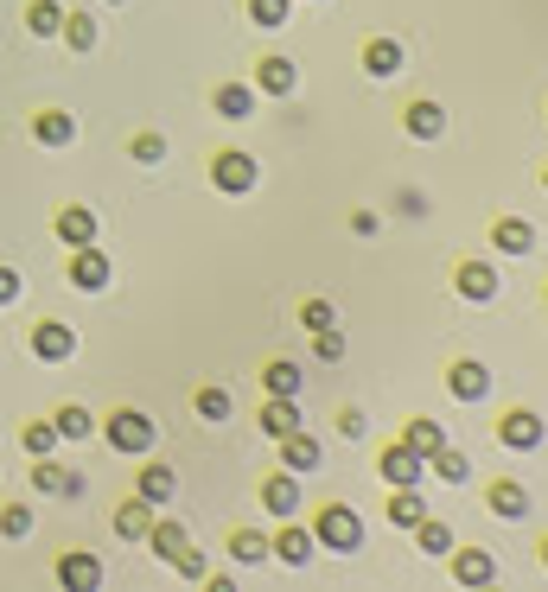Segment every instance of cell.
<instances>
[{"label": "cell", "instance_id": "cell-37", "mask_svg": "<svg viewBox=\"0 0 548 592\" xmlns=\"http://www.w3.org/2000/svg\"><path fill=\"white\" fill-rule=\"evenodd\" d=\"M198 421H230V389H217V382H204V389L192 395Z\"/></svg>", "mask_w": 548, "mask_h": 592}, {"label": "cell", "instance_id": "cell-32", "mask_svg": "<svg viewBox=\"0 0 548 592\" xmlns=\"http://www.w3.org/2000/svg\"><path fill=\"white\" fill-rule=\"evenodd\" d=\"M58 26H64L58 0H26V32H32V39H58Z\"/></svg>", "mask_w": 548, "mask_h": 592}, {"label": "cell", "instance_id": "cell-16", "mask_svg": "<svg viewBox=\"0 0 548 592\" xmlns=\"http://www.w3.org/2000/svg\"><path fill=\"white\" fill-rule=\"evenodd\" d=\"M58 586L64 592H96L102 586V561H96V554H58Z\"/></svg>", "mask_w": 548, "mask_h": 592}, {"label": "cell", "instance_id": "cell-23", "mask_svg": "<svg viewBox=\"0 0 548 592\" xmlns=\"http://www.w3.org/2000/svg\"><path fill=\"white\" fill-rule=\"evenodd\" d=\"M300 427V395H268L262 402V433L268 440H287Z\"/></svg>", "mask_w": 548, "mask_h": 592}, {"label": "cell", "instance_id": "cell-33", "mask_svg": "<svg viewBox=\"0 0 548 592\" xmlns=\"http://www.w3.org/2000/svg\"><path fill=\"white\" fill-rule=\"evenodd\" d=\"M402 440H408V446H415V452H421V459H434V452H440V446H447V433H440V421H427V414H415V421H408V427H402Z\"/></svg>", "mask_w": 548, "mask_h": 592}, {"label": "cell", "instance_id": "cell-45", "mask_svg": "<svg viewBox=\"0 0 548 592\" xmlns=\"http://www.w3.org/2000/svg\"><path fill=\"white\" fill-rule=\"evenodd\" d=\"M20 293H26V274L0 261V306H13V300H20Z\"/></svg>", "mask_w": 548, "mask_h": 592}, {"label": "cell", "instance_id": "cell-49", "mask_svg": "<svg viewBox=\"0 0 548 592\" xmlns=\"http://www.w3.org/2000/svg\"><path fill=\"white\" fill-rule=\"evenodd\" d=\"M542 191H548V166H542Z\"/></svg>", "mask_w": 548, "mask_h": 592}, {"label": "cell", "instance_id": "cell-22", "mask_svg": "<svg viewBox=\"0 0 548 592\" xmlns=\"http://www.w3.org/2000/svg\"><path fill=\"white\" fill-rule=\"evenodd\" d=\"M453 580L459 586H491L498 580V561L485 548H453Z\"/></svg>", "mask_w": 548, "mask_h": 592}, {"label": "cell", "instance_id": "cell-31", "mask_svg": "<svg viewBox=\"0 0 548 592\" xmlns=\"http://www.w3.org/2000/svg\"><path fill=\"white\" fill-rule=\"evenodd\" d=\"M230 561L262 567L268 561V529H230Z\"/></svg>", "mask_w": 548, "mask_h": 592}, {"label": "cell", "instance_id": "cell-6", "mask_svg": "<svg viewBox=\"0 0 548 592\" xmlns=\"http://www.w3.org/2000/svg\"><path fill=\"white\" fill-rule=\"evenodd\" d=\"M313 554H319L313 529H306V522H287V516H281V529L268 535V561H281V567H306Z\"/></svg>", "mask_w": 548, "mask_h": 592}, {"label": "cell", "instance_id": "cell-14", "mask_svg": "<svg viewBox=\"0 0 548 592\" xmlns=\"http://www.w3.org/2000/svg\"><path fill=\"white\" fill-rule=\"evenodd\" d=\"M274 446H281V465H287V472H319V465H325V446L313 440V433H306V427H294V433H287V440H274Z\"/></svg>", "mask_w": 548, "mask_h": 592}, {"label": "cell", "instance_id": "cell-36", "mask_svg": "<svg viewBox=\"0 0 548 592\" xmlns=\"http://www.w3.org/2000/svg\"><path fill=\"white\" fill-rule=\"evenodd\" d=\"M427 472H434L440 484H466L472 478V459H466V452H453V446H440L434 459H427Z\"/></svg>", "mask_w": 548, "mask_h": 592}, {"label": "cell", "instance_id": "cell-35", "mask_svg": "<svg viewBox=\"0 0 548 592\" xmlns=\"http://www.w3.org/2000/svg\"><path fill=\"white\" fill-rule=\"evenodd\" d=\"M389 522H396V529H415V522L427 516V503H421V484H408V491H396L389 497V510H383Z\"/></svg>", "mask_w": 548, "mask_h": 592}, {"label": "cell", "instance_id": "cell-30", "mask_svg": "<svg viewBox=\"0 0 548 592\" xmlns=\"http://www.w3.org/2000/svg\"><path fill=\"white\" fill-rule=\"evenodd\" d=\"M300 363H287V357H274V363H262V395H300Z\"/></svg>", "mask_w": 548, "mask_h": 592}, {"label": "cell", "instance_id": "cell-12", "mask_svg": "<svg viewBox=\"0 0 548 592\" xmlns=\"http://www.w3.org/2000/svg\"><path fill=\"white\" fill-rule=\"evenodd\" d=\"M542 433H548V427H542V414H536V408H510L504 421H498V440H504L510 452H536V446H542Z\"/></svg>", "mask_w": 548, "mask_h": 592}, {"label": "cell", "instance_id": "cell-48", "mask_svg": "<svg viewBox=\"0 0 548 592\" xmlns=\"http://www.w3.org/2000/svg\"><path fill=\"white\" fill-rule=\"evenodd\" d=\"M102 7H128V0H102Z\"/></svg>", "mask_w": 548, "mask_h": 592}, {"label": "cell", "instance_id": "cell-20", "mask_svg": "<svg viewBox=\"0 0 548 592\" xmlns=\"http://www.w3.org/2000/svg\"><path fill=\"white\" fill-rule=\"evenodd\" d=\"M32 141L39 147H71L77 141V115L71 109H39L32 115Z\"/></svg>", "mask_w": 548, "mask_h": 592}, {"label": "cell", "instance_id": "cell-24", "mask_svg": "<svg viewBox=\"0 0 548 592\" xmlns=\"http://www.w3.org/2000/svg\"><path fill=\"white\" fill-rule=\"evenodd\" d=\"M134 497H147L153 510H160V503H173V497H179V472H173V465H141V484H134Z\"/></svg>", "mask_w": 548, "mask_h": 592}, {"label": "cell", "instance_id": "cell-41", "mask_svg": "<svg viewBox=\"0 0 548 592\" xmlns=\"http://www.w3.org/2000/svg\"><path fill=\"white\" fill-rule=\"evenodd\" d=\"M249 20L255 26H287V20H294V0H249Z\"/></svg>", "mask_w": 548, "mask_h": 592}, {"label": "cell", "instance_id": "cell-38", "mask_svg": "<svg viewBox=\"0 0 548 592\" xmlns=\"http://www.w3.org/2000/svg\"><path fill=\"white\" fill-rule=\"evenodd\" d=\"M20 446L32 452V459H45V452H58L64 440H58V427H51V421H26L20 427Z\"/></svg>", "mask_w": 548, "mask_h": 592}, {"label": "cell", "instance_id": "cell-1", "mask_svg": "<svg viewBox=\"0 0 548 592\" xmlns=\"http://www.w3.org/2000/svg\"><path fill=\"white\" fill-rule=\"evenodd\" d=\"M306 529H313V542L325 554H357V548H364V516H357L351 503H325Z\"/></svg>", "mask_w": 548, "mask_h": 592}, {"label": "cell", "instance_id": "cell-39", "mask_svg": "<svg viewBox=\"0 0 548 592\" xmlns=\"http://www.w3.org/2000/svg\"><path fill=\"white\" fill-rule=\"evenodd\" d=\"M32 522H39V516H32V503H7V510H0V535H7V542H26Z\"/></svg>", "mask_w": 548, "mask_h": 592}, {"label": "cell", "instance_id": "cell-44", "mask_svg": "<svg viewBox=\"0 0 548 592\" xmlns=\"http://www.w3.org/2000/svg\"><path fill=\"white\" fill-rule=\"evenodd\" d=\"M338 440H370V414L364 408H338Z\"/></svg>", "mask_w": 548, "mask_h": 592}, {"label": "cell", "instance_id": "cell-19", "mask_svg": "<svg viewBox=\"0 0 548 592\" xmlns=\"http://www.w3.org/2000/svg\"><path fill=\"white\" fill-rule=\"evenodd\" d=\"M402 128H408V141H440V134H447V109L421 96V102L402 109Z\"/></svg>", "mask_w": 548, "mask_h": 592}, {"label": "cell", "instance_id": "cell-50", "mask_svg": "<svg viewBox=\"0 0 548 592\" xmlns=\"http://www.w3.org/2000/svg\"><path fill=\"white\" fill-rule=\"evenodd\" d=\"M542 306H548V287H542Z\"/></svg>", "mask_w": 548, "mask_h": 592}, {"label": "cell", "instance_id": "cell-40", "mask_svg": "<svg viewBox=\"0 0 548 592\" xmlns=\"http://www.w3.org/2000/svg\"><path fill=\"white\" fill-rule=\"evenodd\" d=\"M128 160H134V166H160V160H166V134H153V128L134 134V141H128Z\"/></svg>", "mask_w": 548, "mask_h": 592}, {"label": "cell", "instance_id": "cell-28", "mask_svg": "<svg viewBox=\"0 0 548 592\" xmlns=\"http://www.w3.org/2000/svg\"><path fill=\"white\" fill-rule=\"evenodd\" d=\"M147 522H153V503L128 497L122 510H115V535H122V542H147Z\"/></svg>", "mask_w": 548, "mask_h": 592}, {"label": "cell", "instance_id": "cell-15", "mask_svg": "<svg viewBox=\"0 0 548 592\" xmlns=\"http://www.w3.org/2000/svg\"><path fill=\"white\" fill-rule=\"evenodd\" d=\"M147 548H153V554H160V561H166V567H173V561H179V554H185V548H192V535H185V522H179V516H153V522H147Z\"/></svg>", "mask_w": 548, "mask_h": 592}, {"label": "cell", "instance_id": "cell-34", "mask_svg": "<svg viewBox=\"0 0 548 592\" xmlns=\"http://www.w3.org/2000/svg\"><path fill=\"white\" fill-rule=\"evenodd\" d=\"M408 535H415V548H421V554H453V529H447L440 516H421Z\"/></svg>", "mask_w": 548, "mask_h": 592}, {"label": "cell", "instance_id": "cell-9", "mask_svg": "<svg viewBox=\"0 0 548 592\" xmlns=\"http://www.w3.org/2000/svg\"><path fill=\"white\" fill-rule=\"evenodd\" d=\"M447 395H453V402H485V395H491V370L478 357H453L447 363Z\"/></svg>", "mask_w": 548, "mask_h": 592}, {"label": "cell", "instance_id": "cell-27", "mask_svg": "<svg viewBox=\"0 0 548 592\" xmlns=\"http://www.w3.org/2000/svg\"><path fill=\"white\" fill-rule=\"evenodd\" d=\"M51 427H58V440H90V433H96V414L90 408H77V402H64V408H51Z\"/></svg>", "mask_w": 548, "mask_h": 592}, {"label": "cell", "instance_id": "cell-47", "mask_svg": "<svg viewBox=\"0 0 548 592\" xmlns=\"http://www.w3.org/2000/svg\"><path fill=\"white\" fill-rule=\"evenodd\" d=\"M542 567H548V535H542Z\"/></svg>", "mask_w": 548, "mask_h": 592}, {"label": "cell", "instance_id": "cell-13", "mask_svg": "<svg viewBox=\"0 0 548 592\" xmlns=\"http://www.w3.org/2000/svg\"><path fill=\"white\" fill-rule=\"evenodd\" d=\"M485 510L498 516V522H523V516H529V484H517V478H491V484H485Z\"/></svg>", "mask_w": 548, "mask_h": 592}, {"label": "cell", "instance_id": "cell-7", "mask_svg": "<svg viewBox=\"0 0 548 592\" xmlns=\"http://www.w3.org/2000/svg\"><path fill=\"white\" fill-rule=\"evenodd\" d=\"M32 357H39V363H71L77 357V325L39 319V325H32Z\"/></svg>", "mask_w": 548, "mask_h": 592}, {"label": "cell", "instance_id": "cell-11", "mask_svg": "<svg viewBox=\"0 0 548 592\" xmlns=\"http://www.w3.org/2000/svg\"><path fill=\"white\" fill-rule=\"evenodd\" d=\"M255 497H262L268 516H294L300 510V472H287V465H281V472H268L262 484H255Z\"/></svg>", "mask_w": 548, "mask_h": 592}, {"label": "cell", "instance_id": "cell-26", "mask_svg": "<svg viewBox=\"0 0 548 592\" xmlns=\"http://www.w3.org/2000/svg\"><path fill=\"white\" fill-rule=\"evenodd\" d=\"M58 39H64V45H71V51H77V58H83V51H96V39H102V32H96V13H83V7H71V13H64V26H58Z\"/></svg>", "mask_w": 548, "mask_h": 592}, {"label": "cell", "instance_id": "cell-10", "mask_svg": "<svg viewBox=\"0 0 548 592\" xmlns=\"http://www.w3.org/2000/svg\"><path fill=\"white\" fill-rule=\"evenodd\" d=\"M32 491H45V497H83V472H71V465H58L45 452V459H32Z\"/></svg>", "mask_w": 548, "mask_h": 592}, {"label": "cell", "instance_id": "cell-8", "mask_svg": "<svg viewBox=\"0 0 548 592\" xmlns=\"http://www.w3.org/2000/svg\"><path fill=\"white\" fill-rule=\"evenodd\" d=\"M453 287H459V300H472V306H485V300H498V261H459L453 268Z\"/></svg>", "mask_w": 548, "mask_h": 592}, {"label": "cell", "instance_id": "cell-43", "mask_svg": "<svg viewBox=\"0 0 548 592\" xmlns=\"http://www.w3.org/2000/svg\"><path fill=\"white\" fill-rule=\"evenodd\" d=\"M313 357L338 363V357H345V332H338V325H319V332H313Z\"/></svg>", "mask_w": 548, "mask_h": 592}, {"label": "cell", "instance_id": "cell-2", "mask_svg": "<svg viewBox=\"0 0 548 592\" xmlns=\"http://www.w3.org/2000/svg\"><path fill=\"white\" fill-rule=\"evenodd\" d=\"M102 440H109L115 452H128V459H147L153 440H160V427H153L141 408H115L109 421H102Z\"/></svg>", "mask_w": 548, "mask_h": 592}, {"label": "cell", "instance_id": "cell-5", "mask_svg": "<svg viewBox=\"0 0 548 592\" xmlns=\"http://www.w3.org/2000/svg\"><path fill=\"white\" fill-rule=\"evenodd\" d=\"M376 472H383L389 484H396V491H408V484H421L427 478V459L408 440H383L376 446Z\"/></svg>", "mask_w": 548, "mask_h": 592}, {"label": "cell", "instance_id": "cell-25", "mask_svg": "<svg viewBox=\"0 0 548 592\" xmlns=\"http://www.w3.org/2000/svg\"><path fill=\"white\" fill-rule=\"evenodd\" d=\"M211 109L224 115V121H249V115H255V83H217Z\"/></svg>", "mask_w": 548, "mask_h": 592}, {"label": "cell", "instance_id": "cell-17", "mask_svg": "<svg viewBox=\"0 0 548 592\" xmlns=\"http://www.w3.org/2000/svg\"><path fill=\"white\" fill-rule=\"evenodd\" d=\"M51 230H58L64 249H83V242H96V211L90 204H64V211L51 217Z\"/></svg>", "mask_w": 548, "mask_h": 592}, {"label": "cell", "instance_id": "cell-29", "mask_svg": "<svg viewBox=\"0 0 548 592\" xmlns=\"http://www.w3.org/2000/svg\"><path fill=\"white\" fill-rule=\"evenodd\" d=\"M402 64H408V58H402L396 39H364V71H370V77H396Z\"/></svg>", "mask_w": 548, "mask_h": 592}, {"label": "cell", "instance_id": "cell-21", "mask_svg": "<svg viewBox=\"0 0 548 592\" xmlns=\"http://www.w3.org/2000/svg\"><path fill=\"white\" fill-rule=\"evenodd\" d=\"M255 90H262V96H294L300 90L294 58H262V64H255Z\"/></svg>", "mask_w": 548, "mask_h": 592}, {"label": "cell", "instance_id": "cell-18", "mask_svg": "<svg viewBox=\"0 0 548 592\" xmlns=\"http://www.w3.org/2000/svg\"><path fill=\"white\" fill-rule=\"evenodd\" d=\"M491 249L498 255H536V223L529 217H498L491 223Z\"/></svg>", "mask_w": 548, "mask_h": 592}, {"label": "cell", "instance_id": "cell-3", "mask_svg": "<svg viewBox=\"0 0 548 592\" xmlns=\"http://www.w3.org/2000/svg\"><path fill=\"white\" fill-rule=\"evenodd\" d=\"M211 185L224 191V198H249L255 185H262V166H255V153H243V147H224L211 160Z\"/></svg>", "mask_w": 548, "mask_h": 592}, {"label": "cell", "instance_id": "cell-4", "mask_svg": "<svg viewBox=\"0 0 548 592\" xmlns=\"http://www.w3.org/2000/svg\"><path fill=\"white\" fill-rule=\"evenodd\" d=\"M64 281H71L77 293H102L115 281V261L96 249V242H83V249H71V261H64Z\"/></svg>", "mask_w": 548, "mask_h": 592}, {"label": "cell", "instance_id": "cell-46", "mask_svg": "<svg viewBox=\"0 0 548 592\" xmlns=\"http://www.w3.org/2000/svg\"><path fill=\"white\" fill-rule=\"evenodd\" d=\"M376 230H383V217H376V211H351V236H376Z\"/></svg>", "mask_w": 548, "mask_h": 592}, {"label": "cell", "instance_id": "cell-42", "mask_svg": "<svg viewBox=\"0 0 548 592\" xmlns=\"http://www.w3.org/2000/svg\"><path fill=\"white\" fill-rule=\"evenodd\" d=\"M300 325H306V332H319V325H338V306L325 300V293H313V300H300Z\"/></svg>", "mask_w": 548, "mask_h": 592}]
</instances>
